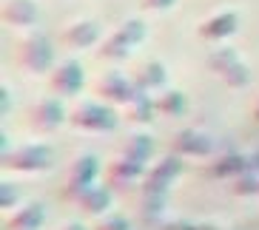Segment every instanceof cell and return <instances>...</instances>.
I'll list each match as a JSON object with an SVG mask.
<instances>
[{"mask_svg": "<svg viewBox=\"0 0 259 230\" xmlns=\"http://www.w3.org/2000/svg\"><path fill=\"white\" fill-rule=\"evenodd\" d=\"M43 222H46V207L40 202H29L3 219V230H40Z\"/></svg>", "mask_w": 259, "mask_h": 230, "instance_id": "cell-14", "label": "cell"}, {"mask_svg": "<svg viewBox=\"0 0 259 230\" xmlns=\"http://www.w3.org/2000/svg\"><path fill=\"white\" fill-rule=\"evenodd\" d=\"M83 83H85V74H83V66L77 60H60L49 71V85L60 97H74L83 88Z\"/></svg>", "mask_w": 259, "mask_h": 230, "instance_id": "cell-11", "label": "cell"}, {"mask_svg": "<svg viewBox=\"0 0 259 230\" xmlns=\"http://www.w3.org/2000/svg\"><path fill=\"white\" fill-rule=\"evenodd\" d=\"M143 40H145V26L140 23V20H125V23H120L103 43H100L97 57L100 60H111V63L125 60L131 54V48L137 46V43H143Z\"/></svg>", "mask_w": 259, "mask_h": 230, "instance_id": "cell-3", "label": "cell"}, {"mask_svg": "<svg viewBox=\"0 0 259 230\" xmlns=\"http://www.w3.org/2000/svg\"><path fill=\"white\" fill-rule=\"evenodd\" d=\"M194 230H217V227H211V224H194Z\"/></svg>", "mask_w": 259, "mask_h": 230, "instance_id": "cell-29", "label": "cell"}, {"mask_svg": "<svg viewBox=\"0 0 259 230\" xmlns=\"http://www.w3.org/2000/svg\"><path fill=\"white\" fill-rule=\"evenodd\" d=\"M183 174V156H177V153H168L162 159H157L148 168L143 179V191L145 193H168L171 182Z\"/></svg>", "mask_w": 259, "mask_h": 230, "instance_id": "cell-8", "label": "cell"}, {"mask_svg": "<svg viewBox=\"0 0 259 230\" xmlns=\"http://www.w3.org/2000/svg\"><path fill=\"white\" fill-rule=\"evenodd\" d=\"M97 94L103 97L106 102H114V105H128L137 94H143L134 85V80H128L125 74H117V71H111V74H106L103 80L97 83Z\"/></svg>", "mask_w": 259, "mask_h": 230, "instance_id": "cell-12", "label": "cell"}, {"mask_svg": "<svg viewBox=\"0 0 259 230\" xmlns=\"http://www.w3.org/2000/svg\"><path fill=\"white\" fill-rule=\"evenodd\" d=\"M177 0H140V6L148 9V12H165V9H171Z\"/></svg>", "mask_w": 259, "mask_h": 230, "instance_id": "cell-26", "label": "cell"}, {"mask_svg": "<svg viewBox=\"0 0 259 230\" xmlns=\"http://www.w3.org/2000/svg\"><path fill=\"white\" fill-rule=\"evenodd\" d=\"M3 23L6 26H34L37 23V3L34 0H3Z\"/></svg>", "mask_w": 259, "mask_h": 230, "instance_id": "cell-15", "label": "cell"}, {"mask_svg": "<svg viewBox=\"0 0 259 230\" xmlns=\"http://www.w3.org/2000/svg\"><path fill=\"white\" fill-rule=\"evenodd\" d=\"M157 111L165 117H180L185 111V94L171 88V91L160 94V100H157Z\"/></svg>", "mask_w": 259, "mask_h": 230, "instance_id": "cell-23", "label": "cell"}, {"mask_svg": "<svg viewBox=\"0 0 259 230\" xmlns=\"http://www.w3.org/2000/svg\"><path fill=\"white\" fill-rule=\"evenodd\" d=\"M17 66L29 74H46L54 69V46L43 31H31L17 48Z\"/></svg>", "mask_w": 259, "mask_h": 230, "instance_id": "cell-2", "label": "cell"}, {"mask_svg": "<svg viewBox=\"0 0 259 230\" xmlns=\"http://www.w3.org/2000/svg\"><path fill=\"white\" fill-rule=\"evenodd\" d=\"M54 165V151L46 142H29L3 153V168L17 174H43Z\"/></svg>", "mask_w": 259, "mask_h": 230, "instance_id": "cell-1", "label": "cell"}, {"mask_svg": "<svg viewBox=\"0 0 259 230\" xmlns=\"http://www.w3.org/2000/svg\"><path fill=\"white\" fill-rule=\"evenodd\" d=\"M208 69L220 77L228 88H245L251 83V71L239 60V54L234 48H213L208 57Z\"/></svg>", "mask_w": 259, "mask_h": 230, "instance_id": "cell-5", "label": "cell"}, {"mask_svg": "<svg viewBox=\"0 0 259 230\" xmlns=\"http://www.w3.org/2000/svg\"><path fill=\"white\" fill-rule=\"evenodd\" d=\"M66 120H69V114H66V108H63V102L57 100V97H46V100L34 102V105L29 108V125L37 131V134H52V131H57Z\"/></svg>", "mask_w": 259, "mask_h": 230, "instance_id": "cell-9", "label": "cell"}, {"mask_svg": "<svg viewBox=\"0 0 259 230\" xmlns=\"http://www.w3.org/2000/svg\"><path fill=\"white\" fill-rule=\"evenodd\" d=\"M248 168H251V159H248V153H236V151L217 153V159L211 162V177L236 179L239 174H245Z\"/></svg>", "mask_w": 259, "mask_h": 230, "instance_id": "cell-17", "label": "cell"}, {"mask_svg": "<svg viewBox=\"0 0 259 230\" xmlns=\"http://www.w3.org/2000/svg\"><path fill=\"white\" fill-rule=\"evenodd\" d=\"M60 40L69 48H89L100 40V26L94 20H74V23L66 26Z\"/></svg>", "mask_w": 259, "mask_h": 230, "instance_id": "cell-16", "label": "cell"}, {"mask_svg": "<svg viewBox=\"0 0 259 230\" xmlns=\"http://www.w3.org/2000/svg\"><path fill=\"white\" fill-rule=\"evenodd\" d=\"M97 174H100V162L94 153L77 156L69 165V170H66V196L71 202H77L85 191H92L94 185H97Z\"/></svg>", "mask_w": 259, "mask_h": 230, "instance_id": "cell-6", "label": "cell"}, {"mask_svg": "<svg viewBox=\"0 0 259 230\" xmlns=\"http://www.w3.org/2000/svg\"><path fill=\"white\" fill-rule=\"evenodd\" d=\"M111 199H114V191L108 188V185H94L92 191H85L77 205L83 207V213H92V216H100L106 213L108 207H111Z\"/></svg>", "mask_w": 259, "mask_h": 230, "instance_id": "cell-19", "label": "cell"}, {"mask_svg": "<svg viewBox=\"0 0 259 230\" xmlns=\"http://www.w3.org/2000/svg\"><path fill=\"white\" fill-rule=\"evenodd\" d=\"M122 153L148 165V159H151V153H154V139L148 137V134H131L125 148H122Z\"/></svg>", "mask_w": 259, "mask_h": 230, "instance_id": "cell-21", "label": "cell"}, {"mask_svg": "<svg viewBox=\"0 0 259 230\" xmlns=\"http://www.w3.org/2000/svg\"><path fill=\"white\" fill-rule=\"evenodd\" d=\"M57 230H85V227H83L80 222H66V224H60Z\"/></svg>", "mask_w": 259, "mask_h": 230, "instance_id": "cell-28", "label": "cell"}, {"mask_svg": "<svg viewBox=\"0 0 259 230\" xmlns=\"http://www.w3.org/2000/svg\"><path fill=\"white\" fill-rule=\"evenodd\" d=\"M69 123L80 131H92V134H108V131L117 128V111L111 105H103V102H89L83 100L80 105L71 108Z\"/></svg>", "mask_w": 259, "mask_h": 230, "instance_id": "cell-4", "label": "cell"}, {"mask_svg": "<svg viewBox=\"0 0 259 230\" xmlns=\"http://www.w3.org/2000/svg\"><path fill=\"white\" fill-rule=\"evenodd\" d=\"M197 31L202 40H213V43L225 40V37H234L236 31H239V15L236 12H217V15L205 17Z\"/></svg>", "mask_w": 259, "mask_h": 230, "instance_id": "cell-13", "label": "cell"}, {"mask_svg": "<svg viewBox=\"0 0 259 230\" xmlns=\"http://www.w3.org/2000/svg\"><path fill=\"white\" fill-rule=\"evenodd\" d=\"M231 191L236 196H259V168H248L245 174H239L236 179H231Z\"/></svg>", "mask_w": 259, "mask_h": 230, "instance_id": "cell-22", "label": "cell"}, {"mask_svg": "<svg viewBox=\"0 0 259 230\" xmlns=\"http://www.w3.org/2000/svg\"><path fill=\"white\" fill-rule=\"evenodd\" d=\"M0 100H3V114H9V88H0Z\"/></svg>", "mask_w": 259, "mask_h": 230, "instance_id": "cell-27", "label": "cell"}, {"mask_svg": "<svg viewBox=\"0 0 259 230\" xmlns=\"http://www.w3.org/2000/svg\"><path fill=\"white\" fill-rule=\"evenodd\" d=\"M171 151L177 156H211L217 151V139L199 128H183L171 139Z\"/></svg>", "mask_w": 259, "mask_h": 230, "instance_id": "cell-10", "label": "cell"}, {"mask_svg": "<svg viewBox=\"0 0 259 230\" xmlns=\"http://www.w3.org/2000/svg\"><path fill=\"white\" fill-rule=\"evenodd\" d=\"M253 120L259 123V100H256V108H253Z\"/></svg>", "mask_w": 259, "mask_h": 230, "instance_id": "cell-30", "label": "cell"}, {"mask_svg": "<svg viewBox=\"0 0 259 230\" xmlns=\"http://www.w3.org/2000/svg\"><path fill=\"white\" fill-rule=\"evenodd\" d=\"M97 230H128V222L122 216H103Z\"/></svg>", "mask_w": 259, "mask_h": 230, "instance_id": "cell-25", "label": "cell"}, {"mask_svg": "<svg viewBox=\"0 0 259 230\" xmlns=\"http://www.w3.org/2000/svg\"><path fill=\"white\" fill-rule=\"evenodd\" d=\"M15 202H17L15 185H12V182H3V185H0V207H3V210H9Z\"/></svg>", "mask_w": 259, "mask_h": 230, "instance_id": "cell-24", "label": "cell"}, {"mask_svg": "<svg viewBox=\"0 0 259 230\" xmlns=\"http://www.w3.org/2000/svg\"><path fill=\"white\" fill-rule=\"evenodd\" d=\"M145 174H148V165L134 156H117L111 165L106 168V185L111 191H131L134 185H143Z\"/></svg>", "mask_w": 259, "mask_h": 230, "instance_id": "cell-7", "label": "cell"}, {"mask_svg": "<svg viewBox=\"0 0 259 230\" xmlns=\"http://www.w3.org/2000/svg\"><path fill=\"white\" fill-rule=\"evenodd\" d=\"M165 66H162L160 60H148V63H143L137 69V74L131 77L134 80V85H137L143 94H148V91H157V88H162L165 85Z\"/></svg>", "mask_w": 259, "mask_h": 230, "instance_id": "cell-18", "label": "cell"}, {"mask_svg": "<svg viewBox=\"0 0 259 230\" xmlns=\"http://www.w3.org/2000/svg\"><path fill=\"white\" fill-rule=\"evenodd\" d=\"M157 114V100H151L148 94H137L134 100L125 105V120L134 125H148Z\"/></svg>", "mask_w": 259, "mask_h": 230, "instance_id": "cell-20", "label": "cell"}]
</instances>
